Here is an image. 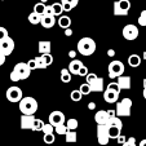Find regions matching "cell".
Instances as JSON below:
<instances>
[{
  "mask_svg": "<svg viewBox=\"0 0 146 146\" xmlns=\"http://www.w3.org/2000/svg\"><path fill=\"white\" fill-rule=\"evenodd\" d=\"M96 41L93 40L92 38H82L79 41H78V52L80 53L82 56H92L94 52H96Z\"/></svg>",
  "mask_w": 146,
  "mask_h": 146,
  "instance_id": "cell-1",
  "label": "cell"
},
{
  "mask_svg": "<svg viewBox=\"0 0 146 146\" xmlns=\"http://www.w3.org/2000/svg\"><path fill=\"white\" fill-rule=\"evenodd\" d=\"M19 111L25 115H34L38 111V101L34 97H23L19 101Z\"/></svg>",
  "mask_w": 146,
  "mask_h": 146,
  "instance_id": "cell-2",
  "label": "cell"
},
{
  "mask_svg": "<svg viewBox=\"0 0 146 146\" xmlns=\"http://www.w3.org/2000/svg\"><path fill=\"white\" fill-rule=\"evenodd\" d=\"M106 125L109 127V135H110V138H118L119 136H120L121 128H123V123H121V120H120L119 116H113Z\"/></svg>",
  "mask_w": 146,
  "mask_h": 146,
  "instance_id": "cell-3",
  "label": "cell"
},
{
  "mask_svg": "<svg viewBox=\"0 0 146 146\" xmlns=\"http://www.w3.org/2000/svg\"><path fill=\"white\" fill-rule=\"evenodd\" d=\"M131 109H132V100L123 98L121 101L116 102V116H131Z\"/></svg>",
  "mask_w": 146,
  "mask_h": 146,
  "instance_id": "cell-4",
  "label": "cell"
},
{
  "mask_svg": "<svg viewBox=\"0 0 146 146\" xmlns=\"http://www.w3.org/2000/svg\"><path fill=\"white\" fill-rule=\"evenodd\" d=\"M124 64L121 61H118V60H114L111 61L109 64V67H108V71H109V78L110 79H114V78H119L124 74Z\"/></svg>",
  "mask_w": 146,
  "mask_h": 146,
  "instance_id": "cell-5",
  "label": "cell"
},
{
  "mask_svg": "<svg viewBox=\"0 0 146 146\" xmlns=\"http://www.w3.org/2000/svg\"><path fill=\"white\" fill-rule=\"evenodd\" d=\"M110 135H109V127L106 124H98L97 125V141L100 145L105 146L110 141Z\"/></svg>",
  "mask_w": 146,
  "mask_h": 146,
  "instance_id": "cell-6",
  "label": "cell"
},
{
  "mask_svg": "<svg viewBox=\"0 0 146 146\" xmlns=\"http://www.w3.org/2000/svg\"><path fill=\"white\" fill-rule=\"evenodd\" d=\"M131 8L129 0H118L114 3V14L115 16H127Z\"/></svg>",
  "mask_w": 146,
  "mask_h": 146,
  "instance_id": "cell-7",
  "label": "cell"
},
{
  "mask_svg": "<svg viewBox=\"0 0 146 146\" xmlns=\"http://www.w3.org/2000/svg\"><path fill=\"white\" fill-rule=\"evenodd\" d=\"M7 100L9 102H19L23 98V93H22V89L18 88L16 86H12L7 89Z\"/></svg>",
  "mask_w": 146,
  "mask_h": 146,
  "instance_id": "cell-8",
  "label": "cell"
},
{
  "mask_svg": "<svg viewBox=\"0 0 146 146\" xmlns=\"http://www.w3.org/2000/svg\"><path fill=\"white\" fill-rule=\"evenodd\" d=\"M140 35V31H138V27L132 23L129 25H125L123 27V36L124 39H127V40H136Z\"/></svg>",
  "mask_w": 146,
  "mask_h": 146,
  "instance_id": "cell-9",
  "label": "cell"
},
{
  "mask_svg": "<svg viewBox=\"0 0 146 146\" xmlns=\"http://www.w3.org/2000/svg\"><path fill=\"white\" fill-rule=\"evenodd\" d=\"M14 50V40L11 36H7L5 39L0 40V52L5 56H9Z\"/></svg>",
  "mask_w": 146,
  "mask_h": 146,
  "instance_id": "cell-10",
  "label": "cell"
},
{
  "mask_svg": "<svg viewBox=\"0 0 146 146\" xmlns=\"http://www.w3.org/2000/svg\"><path fill=\"white\" fill-rule=\"evenodd\" d=\"M14 71L17 72V74L19 75V78H21V80H25V79H27L29 76H30V74H31V69L29 67V65H27V62H18V64L14 66Z\"/></svg>",
  "mask_w": 146,
  "mask_h": 146,
  "instance_id": "cell-11",
  "label": "cell"
},
{
  "mask_svg": "<svg viewBox=\"0 0 146 146\" xmlns=\"http://www.w3.org/2000/svg\"><path fill=\"white\" fill-rule=\"evenodd\" d=\"M48 120H49V123L52 124V125L57 127V125H60V124H65L66 118H65V114L62 113V111L56 110V111H52V113L49 114Z\"/></svg>",
  "mask_w": 146,
  "mask_h": 146,
  "instance_id": "cell-12",
  "label": "cell"
},
{
  "mask_svg": "<svg viewBox=\"0 0 146 146\" xmlns=\"http://www.w3.org/2000/svg\"><path fill=\"white\" fill-rule=\"evenodd\" d=\"M111 118H113V115L109 113V110H100L94 115V120L97 124H108Z\"/></svg>",
  "mask_w": 146,
  "mask_h": 146,
  "instance_id": "cell-13",
  "label": "cell"
},
{
  "mask_svg": "<svg viewBox=\"0 0 146 146\" xmlns=\"http://www.w3.org/2000/svg\"><path fill=\"white\" fill-rule=\"evenodd\" d=\"M56 22H57V21H56L54 14H43V16H41L40 23L44 29H52L53 26L56 25Z\"/></svg>",
  "mask_w": 146,
  "mask_h": 146,
  "instance_id": "cell-14",
  "label": "cell"
},
{
  "mask_svg": "<svg viewBox=\"0 0 146 146\" xmlns=\"http://www.w3.org/2000/svg\"><path fill=\"white\" fill-rule=\"evenodd\" d=\"M119 92L116 91H111V89L106 88L105 93H104V100H105L108 104H116L118 102V98H119Z\"/></svg>",
  "mask_w": 146,
  "mask_h": 146,
  "instance_id": "cell-15",
  "label": "cell"
},
{
  "mask_svg": "<svg viewBox=\"0 0 146 146\" xmlns=\"http://www.w3.org/2000/svg\"><path fill=\"white\" fill-rule=\"evenodd\" d=\"M118 84L119 87H120V89L123 91V89H125V91H128V89H131V86H132V79H131V76H127V75H121V76L118 78Z\"/></svg>",
  "mask_w": 146,
  "mask_h": 146,
  "instance_id": "cell-16",
  "label": "cell"
},
{
  "mask_svg": "<svg viewBox=\"0 0 146 146\" xmlns=\"http://www.w3.org/2000/svg\"><path fill=\"white\" fill-rule=\"evenodd\" d=\"M34 120H35L34 115H25V114H23V115L21 116V128H22V129H31Z\"/></svg>",
  "mask_w": 146,
  "mask_h": 146,
  "instance_id": "cell-17",
  "label": "cell"
},
{
  "mask_svg": "<svg viewBox=\"0 0 146 146\" xmlns=\"http://www.w3.org/2000/svg\"><path fill=\"white\" fill-rule=\"evenodd\" d=\"M83 66V62L80 60H72L71 62L69 64V67L67 69L70 70V72H71L72 75H78V72H79V69Z\"/></svg>",
  "mask_w": 146,
  "mask_h": 146,
  "instance_id": "cell-18",
  "label": "cell"
},
{
  "mask_svg": "<svg viewBox=\"0 0 146 146\" xmlns=\"http://www.w3.org/2000/svg\"><path fill=\"white\" fill-rule=\"evenodd\" d=\"M50 49H52V45H50V41L44 40V41H39L38 45V50L40 54H45V53H50Z\"/></svg>",
  "mask_w": 146,
  "mask_h": 146,
  "instance_id": "cell-19",
  "label": "cell"
},
{
  "mask_svg": "<svg viewBox=\"0 0 146 146\" xmlns=\"http://www.w3.org/2000/svg\"><path fill=\"white\" fill-rule=\"evenodd\" d=\"M104 79L102 78H97L93 83H91V88L92 92H102L104 91Z\"/></svg>",
  "mask_w": 146,
  "mask_h": 146,
  "instance_id": "cell-20",
  "label": "cell"
},
{
  "mask_svg": "<svg viewBox=\"0 0 146 146\" xmlns=\"http://www.w3.org/2000/svg\"><path fill=\"white\" fill-rule=\"evenodd\" d=\"M57 23L61 29H69L70 26H71V18H70L69 16H61L60 18H58Z\"/></svg>",
  "mask_w": 146,
  "mask_h": 146,
  "instance_id": "cell-21",
  "label": "cell"
},
{
  "mask_svg": "<svg viewBox=\"0 0 146 146\" xmlns=\"http://www.w3.org/2000/svg\"><path fill=\"white\" fill-rule=\"evenodd\" d=\"M128 64L131 67H138L141 65V57L138 54H131L128 57Z\"/></svg>",
  "mask_w": 146,
  "mask_h": 146,
  "instance_id": "cell-22",
  "label": "cell"
},
{
  "mask_svg": "<svg viewBox=\"0 0 146 146\" xmlns=\"http://www.w3.org/2000/svg\"><path fill=\"white\" fill-rule=\"evenodd\" d=\"M41 16H43V14L36 13V12H31V13L29 14V22H30L31 25H38L41 21Z\"/></svg>",
  "mask_w": 146,
  "mask_h": 146,
  "instance_id": "cell-23",
  "label": "cell"
},
{
  "mask_svg": "<svg viewBox=\"0 0 146 146\" xmlns=\"http://www.w3.org/2000/svg\"><path fill=\"white\" fill-rule=\"evenodd\" d=\"M65 140H66V142H69V143H74V142H76L78 141V135H76V132L75 131H67L66 132V135H65Z\"/></svg>",
  "mask_w": 146,
  "mask_h": 146,
  "instance_id": "cell-24",
  "label": "cell"
},
{
  "mask_svg": "<svg viewBox=\"0 0 146 146\" xmlns=\"http://www.w3.org/2000/svg\"><path fill=\"white\" fill-rule=\"evenodd\" d=\"M61 80H62V83H70V80H71V72H70L69 69L61 70Z\"/></svg>",
  "mask_w": 146,
  "mask_h": 146,
  "instance_id": "cell-25",
  "label": "cell"
},
{
  "mask_svg": "<svg viewBox=\"0 0 146 146\" xmlns=\"http://www.w3.org/2000/svg\"><path fill=\"white\" fill-rule=\"evenodd\" d=\"M52 8H53V14L54 16H62V12H65L62 3H53Z\"/></svg>",
  "mask_w": 146,
  "mask_h": 146,
  "instance_id": "cell-26",
  "label": "cell"
},
{
  "mask_svg": "<svg viewBox=\"0 0 146 146\" xmlns=\"http://www.w3.org/2000/svg\"><path fill=\"white\" fill-rule=\"evenodd\" d=\"M66 125H67V129H70V131H76V128L79 127V121H78L76 119L71 118V119H69V120L66 121Z\"/></svg>",
  "mask_w": 146,
  "mask_h": 146,
  "instance_id": "cell-27",
  "label": "cell"
},
{
  "mask_svg": "<svg viewBox=\"0 0 146 146\" xmlns=\"http://www.w3.org/2000/svg\"><path fill=\"white\" fill-rule=\"evenodd\" d=\"M44 121L41 120V119H36L34 120L33 123V128H31V131H34V132H36V131H41V128H43V125H44Z\"/></svg>",
  "mask_w": 146,
  "mask_h": 146,
  "instance_id": "cell-28",
  "label": "cell"
},
{
  "mask_svg": "<svg viewBox=\"0 0 146 146\" xmlns=\"http://www.w3.org/2000/svg\"><path fill=\"white\" fill-rule=\"evenodd\" d=\"M67 131H69V129H67V125H66V124H60V125L54 127V132L57 133V135H60V136H65Z\"/></svg>",
  "mask_w": 146,
  "mask_h": 146,
  "instance_id": "cell-29",
  "label": "cell"
},
{
  "mask_svg": "<svg viewBox=\"0 0 146 146\" xmlns=\"http://www.w3.org/2000/svg\"><path fill=\"white\" fill-rule=\"evenodd\" d=\"M70 97H71L72 101L79 102L80 100H82V97H83V93L80 92V89H74V91L71 92V94H70Z\"/></svg>",
  "mask_w": 146,
  "mask_h": 146,
  "instance_id": "cell-30",
  "label": "cell"
},
{
  "mask_svg": "<svg viewBox=\"0 0 146 146\" xmlns=\"http://www.w3.org/2000/svg\"><path fill=\"white\" fill-rule=\"evenodd\" d=\"M79 89H80V92H82V93H83V96H88V94L92 92L91 84H88V83H86V84H82Z\"/></svg>",
  "mask_w": 146,
  "mask_h": 146,
  "instance_id": "cell-31",
  "label": "cell"
},
{
  "mask_svg": "<svg viewBox=\"0 0 146 146\" xmlns=\"http://www.w3.org/2000/svg\"><path fill=\"white\" fill-rule=\"evenodd\" d=\"M41 132L44 133V135H48V133H53L54 132V125H52L50 123H47L43 125V128H41Z\"/></svg>",
  "mask_w": 146,
  "mask_h": 146,
  "instance_id": "cell-32",
  "label": "cell"
},
{
  "mask_svg": "<svg viewBox=\"0 0 146 146\" xmlns=\"http://www.w3.org/2000/svg\"><path fill=\"white\" fill-rule=\"evenodd\" d=\"M45 3H38L35 4V7H34V12H36V13H40V14H44V11H45Z\"/></svg>",
  "mask_w": 146,
  "mask_h": 146,
  "instance_id": "cell-33",
  "label": "cell"
},
{
  "mask_svg": "<svg viewBox=\"0 0 146 146\" xmlns=\"http://www.w3.org/2000/svg\"><path fill=\"white\" fill-rule=\"evenodd\" d=\"M41 57H43V60H44V62H45V65H47V67L50 66V65L53 64V57H52V54H50V53H45V54H41Z\"/></svg>",
  "mask_w": 146,
  "mask_h": 146,
  "instance_id": "cell-34",
  "label": "cell"
},
{
  "mask_svg": "<svg viewBox=\"0 0 146 146\" xmlns=\"http://www.w3.org/2000/svg\"><path fill=\"white\" fill-rule=\"evenodd\" d=\"M43 140H44V142L47 143V145H50V143H53L56 141V137L53 133H48V135H44Z\"/></svg>",
  "mask_w": 146,
  "mask_h": 146,
  "instance_id": "cell-35",
  "label": "cell"
},
{
  "mask_svg": "<svg viewBox=\"0 0 146 146\" xmlns=\"http://www.w3.org/2000/svg\"><path fill=\"white\" fill-rule=\"evenodd\" d=\"M138 25L140 26H146V9L141 12V14L138 16Z\"/></svg>",
  "mask_w": 146,
  "mask_h": 146,
  "instance_id": "cell-36",
  "label": "cell"
},
{
  "mask_svg": "<svg viewBox=\"0 0 146 146\" xmlns=\"http://www.w3.org/2000/svg\"><path fill=\"white\" fill-rule=\"evenodd\" d=\"M106 88H109V89H111V91H116V92H119L120 93V87H119V84H118V82H111L110 84H108V87Z\"/></svg>",
  "mask_w": 146,
  "mask_h": 146,
  "instance_id": "cell-37",
  "label": "cell"
},
{
  "mask_svg": "<svg viewBox=\"0 0 146 146\" xmlns=\"http://www.w3.org/2000/svg\"><path fill=\"white\" fill-rule=\"evenodd\" d=\"M35 60H36V64H38V69H47V65H45V62L41 56L35 57Z\"/></svg>",
  "mask_w": 146,
  "mask_h": 146,
  "instance_id": "cell-38",
  "label": "cell"
},
{
  "mask_svg": "<svg viewBox=\"0 0 146 146\" xmlns=\"http://www.w3.org/2000/svg\"><path fill=\"white\" fill-rule=\"evenodd\" d=\"M97 78H98V76H97V74H94V72H89V74L86 76V79H87V83H88V84H91V83H93Z\"/></svg>",
  "mask_w": 146,
  "mask_h": 146,
  "instance_id": "cell-39",
  "label": "cell"
},
{
  "mask_svg": "<svg viewBox=\"0 0 146 146\" xmlns=\"http://www.w3.org/2000/svg\"><path fill=\"white\" fill-rule=\"evenodd\" d=\"M88 74H89V72H88V67L84 66V65L80 67V69H79V72H78V75H79V76H87Z\"/></svg>",
  "mask_w": 146,
  "mask_h": 146,
  "instance_id": "cell-40",
  "label": "cell"
},
{
  "mask_svg": "<svg viewBox=\"0 0 146 146\" xmlns=\"http://www.w3.org/2000/svg\"><path fill=\"white\" fill-rule=\"evenodd\" d=\"M121 146H137V145H136V138L135 137L127 138V141H125V142H124Z\"/></svg>",
  "mask_w": 146,
  "mask_h": 146,
  "instance_id": "cell-41",
  "label": "cell"
},
{
  "mask_svg": "<svg viewBox=\"0 0 146 146\" xmlns=\"http://www.w3.org/2000/svg\"><path fill=\"white\" fill-rule=\"evenodd\" d=\"M8 35V30H7L5 27H3V26H0V40H3V39H5Z\"/></svg>",
  "mask_w": 146,
  "mask_h": 146,
  "instance_id": "cell-42",
  "label": "cell"
},
{
  "mask_svg": "<svg viewBox=\"0 0 146 146\" xmlns=\"http://www.w3.org/2000/svg\"><path fill=\"white\" fill-rule=\"evenodd\" d=\"M27 65H29V67L31 69V71H33V70H36V69H38V64H36V60H35V58H34V60H30V61H29Z\"/></svg>",
  "mask_w": 146,
  "mask_h": 146,
  "instance_id": "cell-43",
  "label": "cell"
},
{
  "mask_svg": "<svg viewBox=\"0 0 146 146\" xmlns=\"http://www.w3.org/2000/svg\"><path fill=\"white\" fill-rule=\"evenodd\" d=\"M11 80H12V82H14V83H16V82H19V80H21V78H19V75L17 74V72L14 71V70L11 72Z\"/></svg>",
  "mask_w": 146,
  "mask_h": 146,
  "instance_id": "cell-44",
  "label": "cell"
},
{
  "mask_svg": "<svg viewBox=\"0 0 146 146\" xmlns=\"http://www.w3.org/2000/svg\"><path fill=\"white\" fill-rule=\"evenodd\" d=\"M61 1H62V3H66V4H70L72 8H75V7L78 5V3H79V0H61Z\"/></svg>",
  "mask_w": 146,
  "mask_h": 146,
  "instance_id": "cell-45",
  "label": "cell"
},
{
  "mask_svg": "<svg viewBox=\"0 0 146 146\" xmlns=\"http://www.w3.org/2000/svg\"><path fill=\"white\" fill-rule=\"evenodd\" d=\"M116 141H118L119 145H123V143L127 141V137H125V136H123V135H120L118 138H116Z\"/></svg>",
  "mask_w": 146,
  "mask_h": 146,
  "instance_id": "cell-46",
  "label": "cell"
},
{
  "mask_svg": "<svg viewBox=\"0 0 146 146\" xmlns=\"http://www.w3.org/2000/svg\"><path fill=\"white\" fill-rule=\"evenodd\" d=\"M44 14H53V8H52V5H47V7H45Z\"/></svg>",
  "mask_w": 146,
  "mask_h": 146,
  "instance_id": "cell-47",
  "label": "cell"
},
{
  "mask_svg": "<svg viewBox=\"0 0 146 146\" xmlns=\"http://www.w3.org/2000/svg\"><path fill=\"white\" fill-rule=\"evenodd\" d=\"M5 58H7V56L4 54V53H1V52H0V66H1V65H4V64H5Z\"/></svg>",
  "mask_w": 146,
  "mask_h": 146,
  "instance_id": "cell-48",
  "label": "cell"
},
{
  "mask_svg": "<svg viewBox=\"0 0 146 146\" xmlns=\"http://www.w3.org/2000/svg\"><path fill=\"white\" fill-rule=\"evenodd\" d=\"M88 109H89V110H94V109H96V104H94V102H89V104H88Z\"/></svg>",
  "mask_w": 146,
  "mask_h": 146,
  "instance_id": "cell-49",
  "label": "cell"
},
{
  "mask_svg": "<svg viewBox=\"0 0 146 146\" xmlns=\"http://www.w3.org/2000/svg\"><path fill=\"white\" fill-rule=\"evenodd\" d=\"M75 56H76V52H75V50H70V52H69V57L70 58H72V60H74Z\"/></svg>",
  "mask_w": 146,
  "mask_h": 146,
  "instance_id": "cell-50",
  "label": "cell"
},
{
  "mask_svg": "<svg viewBox=\"0 0 146 146\" xmlns=\"http://www.w3.org/2000/svg\"><path fill=\"white\" fill-rule=\"evenodd\" d=\"M143 98L146 100V79H143Z\"/></svg>",
  "mask_w": 146,
  "mask_h": 146,
  "instance_id": "cell-51",
  "label": "cell"
},
{
  "mask_svg": "<svg viewBox=\"0 0 146 146\" xmlns=\"http://www.w3.org/2000/svg\"><path fill=\"white\" fill-rule=\"evenodd\" d=\"M108 54L110 56V57H113V56H115V50H114V49H109L108 50Z\"/></svg>",
  "mask_w": 146,
  "mask_h": 146,
  "instance_id": "cell-52",
  "label": "cell"
},
{
  "mask_svg": "<svg viewBox=\"0 0 146 146\" xmlns=\"http://www.w3.org/2000/svg\"><path fill=\"white\" fill-rule=\"evenodd\" d=\"M71 33H72V31L70 30V29H66V33H65V34H66V36H70V35H71Z\"/></svg>",
  "mask_w": 146,
  "mask_h": 146,
  "instance_id": "cell-53",
  "label": "cell"
},
{
  "mask_svg": "<svg viewBox=\"0 0 146 146\" xmlns=\"http://www.w3.org/2000/svg\"><path fill=\"white\" fill-rule=\"evenodd\" d=\"M138 146H146V138H145V140H142V141H141V142H140V145H138Z\"/></svg>",
  "mask_w": 146,
  "mask_h": 146,
  "instance_id": "cell-54",
  "label": "cell"
},
{
  "mask_svg": "<svg viewBox=\"0 0 146 146\" xmlns=\"http://www.w3.org/2000/svg\"><path fill=\"white\" fill-rule=\"evenodd\" d=\"M143 60H146V52H143V56H142Z\"/></svg>",
  "mask_w": 146,
  "mask_h": 146,
  "instance_id": "cell-55",
  "label": "cell"
},
{
  "mask_svg": "<svg viewBox=\"0 0 146 146\" xmlns=\"http://www.w3.org/2000/svg\"><path fill=\"white\" fill-rule=\"evenodd\" d=\"M40 1H41V3H47L48 0H40Z\"/></svg>",
  "mask_w": 146,
  "mask_h": 146,
  "instance_id": "cell-56",
  "label": "cell"
}]
</instances>
